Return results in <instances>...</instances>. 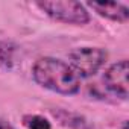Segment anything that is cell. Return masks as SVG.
<instances>
[{
	"mask_svg": "<svg viewBox=\"0 0 129 129\" xmlns=\"http://www.w3.org/2000/svg\"><path fill=\"white\" fill-rule=\"evenodd\" d=\"M32 75L37 84L59 94H75L81 88V78L67 62L56 58H40L34 64Z\"/></svg>",
	"mask_w": 129,
	"mask_h": 129,
	"instance_id": "1",
	"label": "cell"
},
{
	"mask_svg": "<svg viewBox=\"0 0 129 129\" xmlns=\"http://www.w3.org/2000/svg\"><path fill=\"white\" fill-rule=\"evenodd\" d=\"M37 6L55 21L79 26H84L90 21L88 11L79 2H38Z\"/></svg>",
	"mask_w": 129,
	"mask_h": 129,
	"instance_id": "2",
	"label": "cell"
},
{
	"mask_svg": "<svg viewBox=\"0 0 129 129\" xmlns=\"http://www.w3.org/2000/svg\"><path fill=\"white\" fill-rule=\"evenodd\" d=\"M106 56V52L100 47H78L69 55V66L79 78H90L103 67Z\"/></svg>",
	"mask_w": 129,
	"mask_h": 129,
	"instance_id": "3",
	"label": "cell"
},
{
	"mask_svg": "<svg viewBox=\"0 0 129 129\" xmlns=\"http://www.w3.org/2000/svg\"><path fill=\"white\" fill-rule=\"evenodd\" d=\"M127 61L121 59L112 66L105 72L103 75V82L105 87L115 94L117 97L121 99H127Z\"/></svg>",
	"mask_w": 129,
	"mask_h": 129,
	"instance_id": "4",
	"label": "cell"
},
{
	"mask_svg": "<svg viewBox=\"0 0 129 129\" xmlns=\"http://www.w3.org/2000/svg\"><path fill=\"white\" fill-rule=\"evenodd\" d=\"M88 6L91 9H94L99 15L109 18L112 21H120L124 23L129 18V9L126 5L123 3H88Z\"/></svg>",
	"mask_w": 129,
	"mask_h": 129,
	"instance_id": "5",
	"label": "cell"
},
{
	"mask_svg": "<svg viewBox=\"0 0 129 129\" xmlns=\"http://www.w3.org/2000/svg\"><path fill=\"white\" fill-rule=\"evenodd\" d=\"M23 124L27 129H52L50 121L41 115H24L23 117Z\"/></svg>",
	"mask_w": 129,
	"mask_h": 129,
	"instance_id": "6",
	"label": "cell"
},
{
	"mask_svg": "<svg viewBox=\"0 0 129 129\" xmlns=\"http://www.w3.org/2000/svg\"><path fill=\"white\" fill-rule=\"evenodd\" d=\"M12 49L6 44H0V66H8V62L12 59Z\"/></svg>",
	"mask_w": 129,
	"mask_h": 129,
	"instance_id": "7",
	"label": "cell"
},
{
	"mask_svg": "<svg viewBox=\"0 0 129 129\" xmlns=\"http://www.w3.org/2000/svg\"><path fill=\"white\" fill-rule=\"evenodd\" d=\"M0 129H15V127H12L8 121H3V120H0Z\"/></svg>",
	"mask_w": 129,
	"mask_h": 129,
	"instance_id": "8",
	"label": "cell"
}]
</instances>
